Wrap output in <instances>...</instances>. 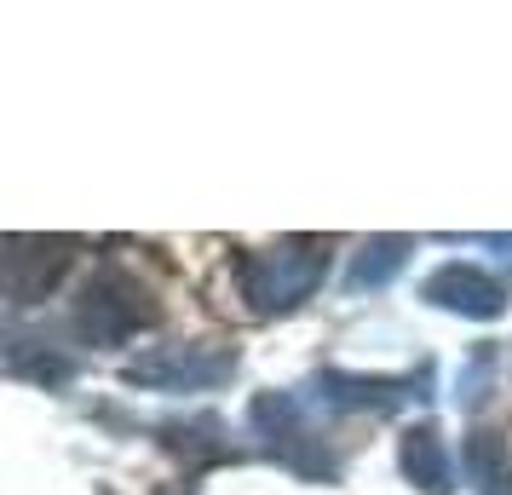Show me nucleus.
Wrapping results in <instances>:
<instances>
[{
    "label": "nucleus",
    "mask_w": 512,
    "mask_h": 495,
    "mask_svg": "<svg viewBox=\"0 0 512 495\" xmlns=\"http://www.w3.org/2000/svg\"><path fill=\"white\" fill-rule=\"evenodd\" d=\"M328 277V242L317 236H288L277 248H254L236 260V288L254 317H277L294 311L300 300H311Z\"/></svg>",
    "instance_id": "nucleus-1"
},
{
    "label": "nucleus",
    "mask_w": 512,
    "mask_h": 495,
    "mask_svg": "<svg viewBox=\"0 0 512 495\" xmlns=\"http://www.w3.org/2000/svg\"><path fill=\"white\" fill-rule=\"evenodd\" d=\"M150 323H156V294L133 271H121V265L93 271L87 288H81V300H75V329L93 346H121L139 329H150Z\"/></svg>",
    "instance_id": "nucleus-2"
},
{
    "label": "nucleus",
    "mask_w": 512,
    "mask_h": 495,
    "mask_svg": "<svg viewBox=\"0 0 512 495\" xmlns=\"http://www.w3.org/2000/svg\"><path fill=\"white\" fill-rule=\"evenodd\" d=\"M236 346H219V340H173V346H150L139 352L121 380L127 386H144V392H213L236 375Z\"/></svg>",
    "instance_id": "nucleus-3"
},
{
    "label": "nucleus",
    "mask_w": 512,
    "mask_h": 495,
    "mask_svg": "<svg viewBox=\"0 0 512 495\" xmlns=\"http://www.w3.org/2000/svg\"><path fill=\"white\" fill-rule=\"evenodd\" d=\"M248 421H254L259 444H265L271 461H282L300 478H334V455H328L323 432L305 415V398H294V392H259Z\"/></svg>",
    "instance_id": "nucleus-4"
},
{
    "label": "nucleus",
    "mask_w": 512,
    "mask_h": 495,
    "mask_svg": "<svg viewBox=\"0 0 512 495\" xmlns=\"http://www.w3.org/2000/svg\"><path fill=\"white\" fill-rule=\"evenodd\" d=\"M426 380L432 375L386 380V375L323 369V375H311V403H323V409H334V415H392V409H403L409 398H426Z\"/></svg>",
    "instance_id": "nucleus-5"
},
{
    "label": "nucleus",
    "mask_w": 512,
    "mask_h": 495,
    "mask_svg": "<svg viewBox=\"0 0 512 495\" xmlns=\"http://www.w3.org/2000/svg\"><path fill=\"white\" fill-rule=\"evenodd\" d=\"M420 294H426L432 306L461 311V317H478V323H489V317H501V311H507V288L495 283L484 265H461V260L438 265V271L426 277Z\"/></svg>",
    "instance_id": "nucleus-6"
},
{
    "label": "nucleus",
    "mask_w": 512,
    "mask_h": 495,
    "mask_svg": "<svg viewBox=\"0 0 512 495\" xmlns=\"http://www.w3.org/2000/svg\"><path fill=\"white\" fill-rule=\"evenodd\" d=\"M35 254H41V236H12L6 242V300L12 306H35L58 283V271L70 265V242H52L47 260H35Z\"/></svg>",
    "instance_id": "nucleus-7"
},
{
    "label": "nucleus",
    "mask_w": 512,
    "mask_h": 495,
    "mask_svg": "<svg viewBox=\"0 0 512 495\" xmlns=\"http://www.w3.org/2000/svg\"><path fill=\"white\" fill-rule=\"evenodd\" d=\"M397 461H403V478H409L420 495H449L455 490V461H449V449H443L438 426H409Z\"/></svg>",
    "instance_id": "nucleus-8"
},
{
    "label": "nucleus",
    "mask_w": 512,
    "mask_h": 495,
    "mask_svg": "<svg viewBox=\"0 0 512 495\" xmlns=\"http://www.w3.org/2000/svg\"><path fill=\"white\" fill-rule=\"evenodd\" d=\"M461 472L478 495H512V449L501 432H472L461 444Z\"/></svg>",
    "instance_id": "nucleus-9"
},
{
    "label": "nucleus",
    "mask_w": 512,
    "mask_h": 495,
    "mask_svg": "<svg viewBox=\"0 0 512 495\" xmlns=\"http://www.w3.org/2000/svg\"><path fill=\"white\" fill-rule=\"evenodd\" d=\"M409 236H374V242H363L357 254H351V271H346V288L351 294H363V288H386L403 271V260H409Z\"/></svg>",
    "instance_id": "nucleus-10"
},
{
    "label": "nucleus",
    "mask_w": 512,
    "mask_h": 495,
    "mask_svg": "<svg viewBox=\"0 0 512 495\" xmlns=\"http://www.w3.org/2000/svg\"><path fill=\"white\" fill-rule=\"evenodd\" d=\"M495 346H478V352L466 357V369H461V409H478V403L489 398V380H495Z\"/></svg>",
    "instance_id": "nucleus-11"
},
{
    "label": "nucleus",
    "mask_w": 512,
    "mask_h": 495,
    "mask_svg": "<svg viewBox=\"0 0 512 495\" xmlns=\"http://www.w3.org/2000/svg\"><path fill=\"white\" fill-rule=\"evenodd\" d=\"M489 248H501V260H512V236H484Z\"/></svg>",
    "instance_id": "nucleus-12"
}]
</instances>
